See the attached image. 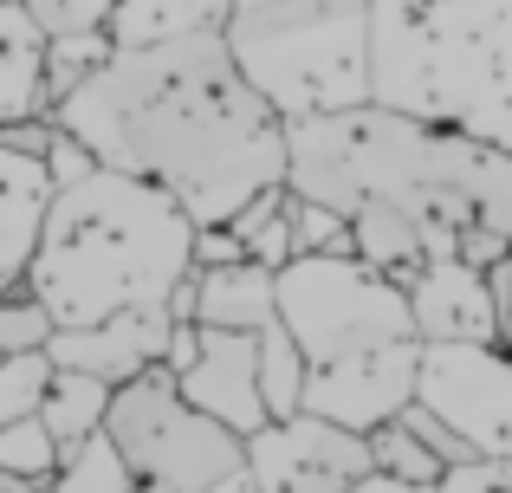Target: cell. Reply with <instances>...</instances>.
Instances as JSON below:
<instances>
[{
	"instance_id": "7",
	"label": "cell",
	"mask_w": 512,
	"mask_h": 493,
	"mask_svg": "<svg viewBox=\"0 0 512 493\" xmlns=\"http://www.w3.org/2000/svg\"><path fill=\"white\" fill-rule=\"evenodd\" d=\"M104 435L137 474V493H208L247 468V435L201 416L175 390L169 364H150L130 383H117L111 409H104Z\"/></svg>"
},
{
	"instance_id": "10",
	"label": "cell",
	"mask_w": 512,
	"mask_h": 493,
	"mask_svg": "<svg viewBox=\"0 0 512 493\" xmlns=\"http://www.w3.org/2000/svg\"><path fill=\"white\" fill-rule=\"evenodd\" d=\"M363 474H370V442L344 422L312 416V409L286 422H260L247 435L253 493H344Z\"/></svg>"
},
{
	"instance_id": "35",
	"label": "cell",
	"mask_w": 512,
	"mask_h": 493,
	"mask_svg": "<svg viewBox=\"0 0 512 493\" xmlns=\"http://www.w3.org/2000/svg\"><path fill=\"white\" fill-rule=\"evenodd\" d=\"M208 493H253V481H247V468H240V474H227V481L208 487Z\"/></svg>"
},
{
	"instance_id": "29",
	"label": "cell",
	"mask_w": 512,
	"mask_h": 493,
	"mask_svg": "<svg viewBox=\"0 0 512 493\" xmlns=\"http://www.w3.org/2000/svg\"><path fill=\"white\" fill-rule=\"evenodd\" d=\"M39 163H46V176H52V189H72V182H85L91 169H98V156L85 150V143L72 137V130H59V137L46 143V156H39Z\"/></svg>"
},
{
	"instance_id": "11",
	"label": "cell",
	"mask_w": 512,
	"mask_h": 493,
	"mask_svg": "<svg viewBox=\"0 0 512 493\" xmlns=\"http://www.w3.org/2000/svg\"><path fill=\"white\" fill-rule=\"evenodd\" d=\"M169 305H130V312H111L98 318V325H59L46 338V357L59 370H85V377H104L117 390V383H130L137 370L163 364L169 351Z\"/></svg>"
},
{
	"instance_id": "20",
	"label": "cell",
	"mask_w": 512,
	"mask_h": 493,
	"mask_svg": "<svg viewBox=\"0 0 512 493\" xmlns=\"http://www.w3.org/2000/svg\"><path fill=\"white\" fill-rule=\"evenodd\" d=\"M253 370H260V403H266V416H273V422L299 416V409H305V351L292 344V331L279 325V318L260 331V357H253Z\"/></svg>"
},
{
	"instance_id": "36",
	"label": "cell",
	"mask_w": 512,
	"mask_h": 493,
	"mask_svg": "<svg viewBox=\"0 0 512 493\" xmlns=\"http://www.w3.org/2000/svg\"><path fill=\"white\" fill-rule=\"evenodd\" d=\"M234 7H260V0H234Z\"/></svg>"
},
{
	"instance_id": "27",
	"label": "cell",
	"mask_w": 512,
	"mask_h": 493,
	"mask_svg": "<svg viewBox=\"0 0 512 493\" xmlns=\"http://www.w3.org/2000/svg\"><path fill=\"white\" fill-rule=\"evenodd\" d=\"M39 20V33H104L111 0H20Z\"/></svg>"
},
{
	"instance_id": "6",
	"label": "cell",
	"mask_w": 512,
	"mask_h": 493,
	"mask_svg": "<svg viewBox=\"0 0 512 493\" xmlns=\"http://www.w3.org/2000/svg\"><path fill=\"white\" fill-rule=\"evenodd\" d=\"M221 39L286 124L370 104V0H260L227 13Z\"/></svg>"
},
{
	"instance_id": "24",
	"label": "cell",
	"mask_w": 512,
	"mask_h": 493,
	"mask_svg": "<svg viewBox=\"0 0 512 493\" xmlns=\"http://www.w3.org/2000/svg\"><path fill=\"white\" fill-rule=\"evenodd\" d=\"M46 377H52L46 351H7V357H0V429L20 422V416H39Z\"/></svg>"
},
{
	"instance_id": "4",
	"label": "cell",
	"mask_w": 512,
	"mask_h": 493,
	"mask_svg": "<svg viewBox=\"0 0 512 493\" xmlns=\"http://www.w3.org/2000/svg\"><path fill=\"white\" fill-rule=\"evenodd\" d=\"M279 325L305 351V409L370 435L415 396V338L402 279L357 253H292L273 273Z\"/></svg>"
},
{
	"instance_id": "3",
	"label": "cell",
	"mask_w": 512,
	"mask_h": 493,
	"mask_svg": "<svg viewBox=\"0 0 512 493\" xmlns=\"http://www.w3.org/2000/svg\"><path fill=\"white\" fill-rule=\"evenodd\" d=\"M195 273V221L156 182L124 169H91L72 189H52L46 228L26 260V286L46 299L52 331L98 325L130 305H169Z\"/></svg>"
},
{
	"instance_id": "33",
	"label": "cell",
	"mask_w": 512,
	"mask_h": 493,
	"mask_svg": "<svg viewBox=\"0 0 512 493\" xmlns=\"http://www.w3.org/2000/svg\"><path fill=\"white\" fill-rule=\"evenodd\" d=\"M0 493H46V481H26V474H7V468H0Z\"/></svg>"
},
{
	"instance_id": "34",
	"label": "cell",
	"mask_w": 512,
	"mask_h": 493,
	"mask_svg": "<svg viewBox=\"0 0 512 493\" xmlns=\"http://www.w3.org/2000/svg\"><path fill=\"white\" fill-rule=\"evenodd\" d=\"M500 344L512 351V286H506V299H500Z\"/></svg>"
},
{
	"instance_id": "8",
	"label": "cell",
	"mask_w": 512,
	"mask_h": 493,
	"mask_svg": "<svg viewBox=\"0 0 512 493\" xmlns=\"http://www.w3.org/2000/svg\"><path fill=\"white\" fill-rule=\"evenodd\" d=\"M415 403L435 409L474 455H512V351L506 344H422Z\"/></svg>"
},
{
	"instance_id": "17",
	"label": "cell",
	"mask_w": 512,
	"mask_h": 493,
	"mask_svg": "<svg viewBox=\"0 0 512 493\" xmlns=\"http://www.w3.org/2000/svg\"><path fill=\"white\" fill-rule=\"evenodd\" d=\"M104 409H111V383L104 377H85V370H59L52 364L46 377V396H39V422L59 448L85 442V435L104 429Z\"/></svg>"
},
{
	"instance_id": "1",
	"label": "cell",
	"mask_w": 512,
	"mask_h": 493,
	"mask_svg": "<svg viewBox=\"0 0 512 493\" xmlns=\"http://www.w3.org/2000/svg\"><path fill=\"white\" fill-rule=\"evenodd\" d=\"M52 124L104 169L175 195L195 228L286 182V117L240 78L221 26L163 46H111L85 85L52 104Z\"/></svg>"
},
{
	"instance_id": "28",
	"label": "cell",
	"mask_w": 512,
	"mask_h": 493,
	"mask_svg": "<svg viewBox=\"0 0 512 493\" xmlns=\"http://www.w3.org/2000/svg\"><path fill=\"white\" fill-rule=\"evenodd\" d=\"M435 493H512V455H474L441 468Z\"/></svg>"
},
{
	"instance_id": "21",
	"label": "cell",
	"mask_w": 512,
	"mask_h": 493,
	"mask_svg": "<svg viewBox=\"0 0 512 493\" xmlns=\"http://www.w3.org/2000/svg\"><path fill=\"white\" fill-rule=\"evenodd\" d=\"M363 442H370V468H376V474H389V481L435 487V481H441V468H448V461H441L435 448H428V442H422V435H415L402 416L376 422V429L363 435Z\"/></svg>"
},
{
	"instance_id": "19",
	"label": "cell",
	"mask_w": 512,
	"mask_h": 493,
	"mask_svg": "<svg viewBox=\"0 0 512 493\" xmlns=\"http://www.w3.org/2000/svg\"><path fill=\"white\" fill-rule=\"evenodd\" d=\"M46 493H137V474L124 468L111 435H85V442L59 448V468H52Z\"/></svg>"
},
{
	"instance_id": "14",
	"label": "cell",
	"mask_w": 512,
	"mask_h": 493,
	"mask_svg": "<svg viewBox=\"0 0 512 493\" xmlns=\"http://www.w3.org/2000/svg\"><path fill=\"white\" fill-rule=\"evenodd\" d=\"M273 318H279L273 266H260V260L195 266V325H214V331H266Z\"/></svg>"
},
{
	"instance_id": "22",
	"label": "cell",
	"mask_w": 512,
	"mask_h": 493,
	"mask_svg": "<svg viewBox=\"0 0 512 493\" xmlns=\"http://www.w3.org/2000/svg\"><path fill=\"white\" fill-rule=\"evenodd\" d=\"M111 59V33H46V111Z\"/></svg>"
},
{
	"instance_id": "9",
	"label": "cell",
	"mask_w": 512,
	"mask_h": 493,
	"mask_svg": "<svg viewBox=\"0 0 512 493\" xmlns=\"http://www.w3.org/2000/svg\"><path fill=\"white\" fill-rule=\"evenodd\" d=\"M253 357H260V331H214V325H195V318H175L163 364H169L175 390H182L201 416H214L234 435H253L260 422H273L266 403H260V370H253Z\"/></svg>"
},
{
	"instance_id": "25",
	"label": "cell",
	"mask_w": 512,
	"mask_h": 493,
	"mask_svg": "<svg viewBox=\"0 0 512 493\" xmlns=\"http://www.w3.org/2000/svg\"><path fill=\"white\" fill-rule=\"evenodd\" d=\"M286 228H292V253H350V221L338 208L312 202V195L286 189Z\"/></svg>"
},
{
	"instance_id": "31",
	"label": "cell",
	"mask_w": 512,
	"mask_h": 493,
	"mask_svg": "<svg viewBox=\"0 0 512 493\" xmlns=\"http://www.w3.org/2000/svg\"><path fill=\"white\" fill-rule=\"evenodd\" d=\"M227 260H247V247L234 241V228H227V221L195 228V266H227Z\"/></svg>"
},
{
	"instance_id": "26",
	"label": "cell",
	"mask_w": 512,
	"mask_h": 493,
	"mask_svg": "<svg viewBox=\"0 0 512 493\" xmlns=\"http://www.w3.org/2000/svg\"><path fill=\"white\" fill-rule=\"evenodd\" d=\"M0 468L26 474V481H52V468H59V442L46 435V422H39V416L7 422V429H0Z\"/></svg>"
},
{
	"instance_id": "5",
	"label": "cell",
	"mask_w": 512,
	"mask_h": 493,
	"mask_svg": "<svg viewBox=\"0 0 512 493\" xmlns=\"http://www.w3.org/2000/svg\"><path fill=\"white\" fill-rule=\"evenodd\" d=\"M370 104L512 150V0H370Z\"/></svg>"
},
{
	"instance_id": "30",
	"label": "cell",
	"mask_w": 512,
	"mask_h": 493,
	"mask_svg": "<svg viewBox=\"0 0 512 493\" xmlns=\"http://www.w3.org/2000/svg\"><path fill=\"white\" fill-rule=\"evenodd\" d=\"M59 137V124H52V111H39V117H20V124H7L0 130V143L7 150H20V156H46V143Z\"/></svg>"
},
{
	"instance_id": "32",
	"label": "cell",
	"mask_w": 512,
	"mask_h": 493,
	"mask_svg": "<svg viewBox=\"0 0 512 493\" xmlns=\"http://www.w3.org/2000/svg\"><path fill=\"white\" fill-rule=\"evenodd\" d=\"M344 493H435V487H409V481H389V474H363V481H350Z\"/></svg>"
},
{
	"instance_id": "2",
	"label": "cell",
	"mask_w": 512,
	"mask_h": 493,
	"mask_svg": "<svg viewBox=\"0 0 512 493\" xmlns=\"http://www.w3.org/2000/svg\"><path fill=\"white\" fill-rule=\"evenodd\" d=\"M286 189L344 221L357 202L396 208L422 234L428 260L493 266L512 247V150L389 104L286 124Z\"/></svg>"
},
{
	"instance_id": "15",
	"label": "cell",
	"mask_w": 512,
	"mask_h": 493,
	"mask_svg": "<svg viewBox=\"0 0 512 493\" xmlns=\"http://www.w3.org/2000/svg\"><path fill=\"white\" fill-rule=\"evenodd\" d=\"M46 111V33L20 0H0V130Z\"/></svg>"
},
{
	"instance_id": "13",
	"label": "cell",
	"mask_w": 512,
	"mask_h": 493,
	"mask_svg": "<svg viewBox=\"0 0 512 493\" xmlns=\"http://www.w3.org/2000/svg\"><path fill=\"white\" fill-rule=\"evenodd\" d=\"M52 208V176L39 156H20L0 143V279H26V260L39 247Z\"/></svg>"
},
{
	"instance_id": "23",
	"label": "cell",
	"mask_w": 512,
	"mask_h": 493,
	"mask_svg": "<svg viewBox=\"0 0 512 493\" xmlns=\"http://www.w3.org/2000/svg\"><path fill=\"white\" fill-rule=\"evenodd\" d=\"M52 312L26 279H0V357L7 351H46Z\"/></svg>"
},
{
	"instance_id": "18",
	"label": "cell",
	"mask_w": 512,
	"mask_h": 493,
	"mask_svg": "<svg viewBox=\"0 0 512 493\" xmlns=\"http://www.w3.org/2000/svg\"><path fill=\"white\" fill-rule=\"evenodd\" d=\"M350 253H357L363 266H376V273H389V279H409L415 266L428 260L422 234L409 228V215H396V208H383V202L350 208Z\"/></svg>"
},
{
	"instance_id": "12",
	"label": "cell",
	"mask_w": 512,
	"mask_h": 493,
	"mask_svg": "<svg viewBox=\"0 0 512 493\" xmlns=\"http://www.w3.org/2000/svg\"><path fill=\"white\" fill-rule=\"evenodd\" d=\"M409 318L422 344H500V305H493L487 266L467 260H422L409 279Z\"/></svg>"
},
{
	"instance_id": "16",
	"label": "cell",
	"mask_w": 512,
	"mask_h": 493,
	"mask_svg": "<svg viewBox=\"0 0 512 493\" xmlns=\"http://www.w3.org/2000/svg\"><path fill=\"white\" fill-rule=\"evenodd\" d=\"M234 13V0H111V46H163L182 33H208Z\"/></svg>"
}]
</instances>
